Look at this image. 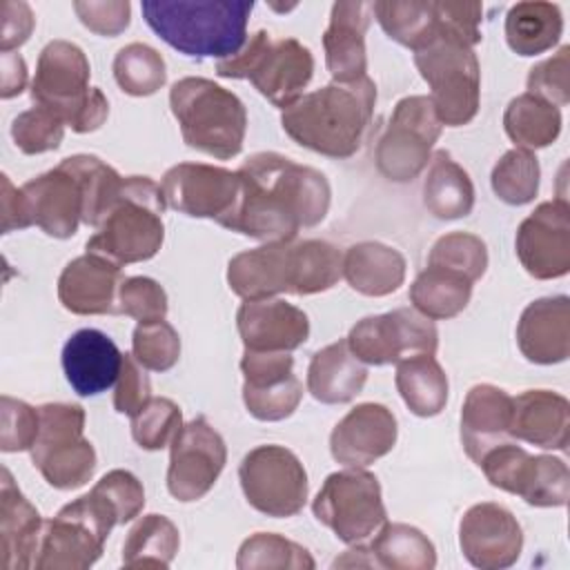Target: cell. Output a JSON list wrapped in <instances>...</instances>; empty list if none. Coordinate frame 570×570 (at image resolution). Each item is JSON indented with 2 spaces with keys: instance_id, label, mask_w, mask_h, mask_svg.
<instances>
[{
  "instance_id": "28",
  "label": "cell",
  "mask_w": 570,
  "mask_h": 570,
  "mask_svg": "<svg viewBox=\"0 0 570 570\" xmlns=\"http://www.w3.org/2000/svg\"><path fill=\"white\" fill-rule=\"evenodd\" d=\"M122 365V352L100 330L82 327L62 347V370L78 396H96L109 390Z\"/></svg>"
},
{
  "instance_id": "11",
  "label": "cell",
  "mask_w": 570,
  "mask_h": 570,
  "mask_svg": "<svg viewBox=\"0 0 570 570\" xmlns=\"http://www.w3.org/2000/svg\"><path fill=\"white\" fill-rule=\"evenodd\" d=\"M40 430L31 445V463L56 490H76L96 472V450L85 439V410L76 403L38 407Z\"/></svg>"
},
{
  "instance_id": "20",
  "label": "cell",
  "mask_w": 570,
  "mask_h": 570,
  "mask_svg": "<svg viewBox=\"0 0 570 570\" xmlns=\"http://www.w3.org/2000/svg\"><path fill=\"white\" fill-rule=\"evenodd\" d=\"M24 214L47 236L71 238L85 216V187L67 158L20 187Z\"/></svg>"
},
{
  "instance_id": "34",
  "label": "cell",
  "mask_w": 570,
  "mask_h": 570,
  "mask_svg": "<svg viewBox=\"0 0 570 570\" xmlns=\"http://www.w3.org/2000/svg\"><path fill=\"white\" fill-rule=\"evenodd\" d=\"M423 205L439 220L463 218L474 207L472 178L445 149H436L430 158L423 180Z\"/></svg>"
},
{
  "instance_id": "51",
  "label": "cell",
  "mask_w": 570,
  "mask_h": 570,
  "mask_svg": "<svg viewBox=\"0 0 570 570\" xmlns=\"http://www.w3.org/2000/svg\"><path fill=\"white\" fill-rule=\"evenodd\" d=\"M40 430L38 407L11 396L0 399V450L22 452L31 450Z\"/></svg>"
},
{
  "instance_id": "1",
  "label": "cell",
  "mask_w": 570,
  "mask_h": 570,
  "mask_svg": "<svg viewBox=\"0 0 570 570\" xmlns=\"http://www.w3.org/2000/svg\"><path fill=\"white\" fill-rule=\"evenodd\" d=\"M238 198L223 227L263 240L289 243L303 227L323 223L332 187L323 171L276 151L252 154L238 167Z\"/></svg>"
},
{
  "instance_id": "10",
  "label": "cell",
  "mask_w": 570,
  "mask_h": 570,
  "mask_svg": "<svg viewBox=\"0 0 570 570\" xmlns=\"http://www.w3.org/2000/svg\"><path fill=\"white\" fill-rule=\"evenodd\" d=\"M114 525H120L114 505L96 490L78 497L45 521L33 557L38 570H85L94 566Z\"/></svg>"
},
{
  "instance_id": "54",
  "label": "cell",
  "mask_w": 570,
  "mask_h": 570,
  "mask_svg": "<svg viewBox=\"0 0 570 570\" xmlns=\"http://www.w3.org/2000/svg\"><path fill=\"white\" fill-rule=\"evenodd\" d=\"M73 11L89 31L105 38L122 33L131 22V4L127 0L73 2Z\"/></svg>"
},
{
  "instance_id": "13",
  "label": "cell",
  "mask_w": 570,
  "mask_h": 570,
  "mask_svg": "<svg viewBox=\"0 0 570 570\" xmlns=\"http://www.w3.org/2000/svg\"><path fill=\"white\" fill-rule=\"evenodd\" d=\"M441 127L430 96L401 98L376 142V169L394 183L414 180L428 167Z\"/></svg>"
},
{
  "instance_id": "5",
  "label": "cell",
  "mask_w": 570,
  "mask_h": 570,
  "mask_svg": "<svg viewBox=\"0 0 570 570\" xmlns=\"http://www.w3.org/2000/svg\"><path fill=\"white\" fill-rule=\"evenodd\" d=\"M169 107L187 147L227 160L240 154L247 131L243 100L207 78L187 76L171 85Z\"/></svg>"
},
{
  "instance_id": "47",
  "label": "cell",
  "mask_w": 570,
  "mask_h": 570,
  "mask_svg": "<svg viewBox=\"0 0 570 570\" xmlns=\"http://www.w3.org/2000/svg\"><path fill=\"white\" fill-rule=\"evenodd\" d=\"M65 120L53 109L36 105L13 118L11 138L22 154L36 156L58 149L65 136Z\"/></svg>"
},
{
  "instance_id": "27",
  "label": "cell",
  "mask_w": 570,
  "mask_h": 570,
  "mask_svg": "<svg viewBox=\"0 0 570 570\" xmlns=\"http://www.w3.org/2000/svg\"><path fill=\"white\" fill-rule=\"evenodd\" d=\"M372 20L367 2H334L323 33L325 67L334 82H354L367 73L365 33Z\"/></svg>"
},
{
  "instance_id": "2",
  "label": "cell",
  "mask_w": 570,
  "mask_h": 570,
  "mask_svg": "<svg viewBox=\"0 0 570 570\" xmlns=\"http://www.w3.org/2000/svg\"><path fill=\"white\" fill-rule=\"evenodd\" d=\"M341 276V249L318 238L265 243L236 254L227 265V285L243 301L318 294L332 289Z\"/></svg>"
},
{
  "instance_id": "44",
  "label": "cell",
  "mask_w": 570,
  "mask_h": 570,
  "mask_svg": "<svg viewBox=\"0 0 570 570\" xmlns=\"http://www.w3.org/2000/svg\"><path fill=\"white\" fill-rule=\"evenodd\" d=\"M316 563L307 548L296 541H289L274 532H256L247 537L236 557L238 570L256 568H292V570H312Z\"/></svg>"
},
{
  "instance_id": "33",
  "label": "cell",
  "mask_w": 570,
  "mask_h": 570,
  "mask_svg": "<svg viewBox=\"0 0 570 570\" xmlns=\"http://www.w3.org/2000/svg\"><path fill=\"white\" fill-rule=\"evenodd\" d=\"M343 278L363 296H387L405 281V258L385 243L363 240L345 249Z\"/></svg>"
},
{
  "instance_id": "3",
  "label": "cell",
  "mask_w": 570,
  "mask_h": 570,
  "mask_svg": "<svg viewBox=\"0 0 570 570\" xmlns=\"http://www.w3.org/2000/svg\"><path fill=\"white\" fill-rule=\"evenodd\" d=\"M374 102L376 85L367 76L354 82H330L283 109L281 127L309 151L327 158H350L365 140Z\"/></svg>"
},
{
  "instance_id": "38",
  "label": "cell",
  "mask_w": 570,
  "mask_h": 570,
  "mask_svg": "<svg viewBox=\"0 0 570 570\" xmlns=\"http://www.w3.org/2000/svg\"><path fill=\"white\" fill-rule=\"evenodd\" d=\"M381 29L390 40L419 51L441 29L434 0H381L372 4Z\"/></svg>"
},
{
  "instance_id": "40",
  "label": "cell",
  "mask_w": 570,
  "mask_h": 570,
  "mask_svg": "<svg viewBox=\"0 0 570 570\" xmlns=\"http://www.w3.org/2000/svg\"><path fill=\"white\" fill-rule=\"evenodd\" d=\"M376 568L432 570L436 566L434 543L414 525L383 523L370 546Z\"/></svg>"
},
{
  "instance_id": "18",
  "label": "cell",
  "mask_w": 570,
  "mask_h": 570,
  "mask_svg": "<svg viewBox=\"0 0 570 570\" xmlns=\"http://www.w3.org/2000/svg\"><path fill=\"white\" fill-rule=\"evenodd\" d=\"M167 207L191 218H212L218 225L232 214L240 180L225 167L205 163H178L160 180Z\"/></svg>"
},
{
  "instance_id": "6",
  "label": "cell",
  "mask_w": 570,
  "mask_h": 570,
  "mask_svg": "<svg viewBox=\"0 0 570 570\" xmlns=\"http://www.w3.org/2000/svg\"><path fill=\"white\" fill-rule=\"evenodd\" d=\"M165 207L158 183L149 176H125L116 203L87 240V252L100 254L116 265L154 258L165 240Z\"/></svg>"
},
{
  "instance_id": "26",
  "label": "cell",
  "mask_w": 570,
  "mask_h": 570,
  "mask_svg": "<svg viewBox=\"0 0 570 570\" xmlns=\"http://www.w3.org/2000/svg\"><path fill=\"white\" fill-rule=\"evenodd\" d=\"M517 345L530 363H563L570 356V298L559 294L532 301L517 323Z\"/></svg>"
},
{
  "instance_id": "48",
  "label": "cell",
  "mask_w": 570,
  "mask_h": 570,
  "mask_svg": "<svg viewBox=\"0 0 570 570\" xmlns=\"http://www.w3.org/2000/svg\"><path fill=\"white\" fill-rule=\"evenodd\" d=\"M183 428L180 407L165 396H151L149 403L131 416V436L142 450H163Z\"/></svg>"
},
{
  "instance_id": "52",
  "label": "cell",
  "mask_w": 570,
  "mask_h": 570,
  "mask_svg": "<svg viewBox=\"0 0 570 570\" xmlns=\"http://www.w3.org/2000/svg\"><path fill=\"white\" fill-rule=\"evenodd\" d=\"M91 490L105 497L114 510L118 512L120 525L136 519L145 508V490L142 483L129 470H111L107 472Z\"/></svg>"
},
{
  "instance_id": "56",
  "label": "cell",
  "mask_w": 570,
  "mask_h": 570,
  "mask_svg": "<svg viewBox=\"0 0 570 570\" xmlns=\"http://www.w3.org/2000/svg\"><path fill=\"white\" fill-rule=\"evenodd\" d=\"M36 27L33 11L27 2H2V31H0V51L11 53L22 47Z\"/></svg>"
},
{
  "instance_id": "12",
  "label": "cell",
  "mask_w": 570,
  "mask_h": 570,
  "mask_svg": "<svg viewBox=\"0 0 570 570\" xmlns=\"http://www.w3.org/2000/svg\"><path fill=\"white\" fill-rule=\"evenodd\" d=\"M314 517L343 543H361L387 519L381 483L363 468L332 472L312 501Z\"/></svg>"
},
{
  "instance_id": "57",
  "label": "cell",
  "mask_w": 570,
  "mask_h": 570,
  "mask_svg": "<svg viewBox=\"0 0 570 570\" xmlns=\"http://www.w3.org/2000/svg\"><path fill=\"white\" fill-rule=\"evenodd\" d=\"M2 194H0V214H2V234H9L13 229H27L29 220L24 214V203L20 187H13L9 176L2 174Z\"/></svg>"
},
{
  "instance_id": "15",
  "label": "cell",
  "mask_w": 570,
  "mask_h": 570,
  "mask_svg": "<svg viewBox=\"0 0 570 570\" xmlns=\"http://www.w3.org/2000/svg\"><path fill=\"white\" fill-rule=\"evenodd\" d=\"M238 481L247 503L261 514L287 519L307 501V472L301 459L285 445H258L238 465Z\"/></svg>"
},
{
  "instance_id": "4",
  "label": "cell",
  "mask_w": 570,
  "mask_h": 570,
  "mask_svg": "<svg viewBox=\"0 0 570 570\" xmlns=\"http://www.w3.org/2000/svg\"><path fill=\"white\" fill-rule=\"evenodd\" d=\"M149 29L189 58H232L247 42L254 2L247 0H145Z\"/></svg>"
},
{
  "instance_id": "22",
  "label": "cell",
  "mask_w": 570,
  "mask_h": 570,
  "mask_svg": "<svg viewBox=\"0 0 570 570\" xmlns=\"http://www.w3.org/2000/svg\"><path fill=\"white\" fill-rule=\"evenodd\" d=\"M459 546L474 568L501 570L521 557L523 532L508 508L483 501L468 508L461 517Z\"/></svg>"
},
{
  "instance_id": "23",
  "label": "cell",
  "mask_w": 570,
  "mask_h": 570,
  "mask_svg": "<svg viewBox=\"0 0 570 570\" xmlns=\"http://www.w3.org/2000/svg\"><path fill=\"white\" fill-rule=\"evenodd\" d=\"M399 436L396 416L381 403L352 407L330 434L334 461L347 468H365L392 452Z\"/></svg>"
},
{
  "instance_id": "21",
  "label": "cell",
  "mask_w": 570,
  "mask_h": 570,
  "mask_svg": "<svg viewBox=\"0 0 570 570\" xmlns=\"http://www.w3.org/2000/svg\"><path fill=\"white\" fill-rule=\"evenodd\" d=\"M243 403L258 421H283L303 399V385L294 374L289 352L245 350L240 358Z\"/></svg>"
},
{
  "instance_id": "53",
  "label": "cell",
  "mask_w": 570,
  "mask_h": 570,
  "mask_svg": "<svg viewBox=\"0 0 570 570\" xmlns=\"http://www.w3.org/2000/svg\"><path fill=\"white\" fill-rule=\"evenodd\" d=\"M114 385V407L118 414L134 416L151 399V381L134 354H122L120 374Z\"/></svg>"
},
{
  "instance_id": "36",
  "label": "cell",
  "mask_w": 570,
  "mask_h": 570,
  "mask_svg": "<svg viewBox=\"0 0 570 570\" xmlns=\"http://www.w3.org/2000/svg\"><path fill=\"white\" fill-rule=\"evenodd\" d=\"M563 33V16L554 2H517L505 16L508 47L528 58L552 49Z\"/></svg>"
},
{
  "instance_id": "58",
  "label": "cell",
  "mask_w": 570,
  "mask_h": 570,
  "mask_svg": "<svg viewBox=\"0 0 570 570\" xmlns=\"http://www.w3.org/2000/svg\"><path fill=\"white\" fill-rule=\"evenodd\" d=\"M0 78H2L0 96L4 100L22 94V89L27 85V65L20 53L11 51V53L0 56Z\"/></svg>"
},
{
  "instance_id": "17",
  "label": "cell",
  "mask_w": 570,
  "mask_h": 570,
  "mask_svg": "<svg viewBox=\"0 0 570 570\" xmlns=\"http://www.w3.org/2000/svg\"><path fill=\"white\" fill-rule=\"evenodd\" d=\"M227 463L223 436L205 416L185 423L169 443L167 490L176 501L191 503L203 499Z\"/></svg>"
},
{
  "instance_id": "30",
  "label": "cell",
  "mask_w": 570,
  "mask_h": 570,
  "mask_svg": "<svg viewBox=\"0 0 570 570\" xmlns=\"http://www.w3.org/2000/svg\"><path fill=\"white\" fill-rule=\"evenodd\" d=\"M512 396L490 383L470 387L461 407V443L465 454L479 463L481 456L510 439Z\"/></svg>"
},
{
  "instance_id": "31",
  "label": "cell",
  "mask_w": 570,
  "mask_h": 570,
  "mask_svg": "<svg viewBox=\"0 0 570 570\" xmlns=\"http://www.w3.org/2000/svg\"><path fill=\"white\" fill-rule=\"evenodd\" d=\"M42 517L18 490L13 476L2 468L0 479V552L4 570L33 568V557L42 534Z\"/></svg>"
},
{
  "instance_id": "55",
  "label": "cell",
  "mask_w": 570,
  "mask_h": 570,
  "mask_svg": "<svg viewBox=\"0 0 570 570\" xmlns=\"http://www.w3.org/2000/svg\"><path fill=\"white\" fill-rule=\"evenodd\" d=\"M441 24L468 42L470 47L481 42V16L483 7L479 2H436Z\"/></svg>"
},
{
  "instance_id": "35",
  "label": "cell",
  "mask_w": 570,
  "mask_h": 570,
  "mask_svg": "<svg viewBox=\"0 0 570 570\" xmlns=\"http://www.w3.org/2000/svg\"><path fill=\"white\" fill-rule=\"evenodd\" d=\"M396 390L416 416H436L448 403V374L434 354H412L396 363Z\"/></svg>"
},
{
  "instance_id": "37",
  "label": "cell",
  "mask_w": 570,
  "mask_h": 570,
  "mask_svg": "<svg viewBox=\"0 0 570 570\" xmlns=\"http://www.w3.org/2000/svg\"><path fill=\"white\" fill-rule=\"evenodd\" d=\"M472 285L470 278L454 269L428 265L410 285V303L432 321H448L468 307Z\"/></svg>"
},
{
  "instance_id": "16",
  "label": "cell",
  "mask_w": 570,
  "mask_h": 570,
  "mask_svg": "<svg viewBox=\"0 0 570 570\" xmlns=\"http://www.w3.org/2000/svg\"><path fill=\"white\" fill-rule=\"evenodd\" d=\"M345 341L365 365H396L412 354H434L439 332L434 321L414 307H399L361 318Z\"/></svg>"
},
{
  "instance_id": "41",
  "label": "cell",
  "mask_w": 570,
  "mask_h": 570,
  "mask_svg": "<svg viewBox=\"0 0 570 570\" xmlns=\"http://www.w3.org/2000/svg\"><path fill=\"white\" fill-rule=\"evenodd\" d=\"M180 546L178 528L163 514H145L129 530L122 543V566L167 568Z\"/></svg>"
},
{
  "instance_id": "50",
  "label": "cell",
  "mask_w": 570,
  "mask_h": 570,
  "mask_svg": "<svg viewBox=\"0 0 570 570\" xmlns=\"http://www.w3.org/2000/svg\"><path fill=\"white\" fill-rule=\"evenodd\" d=\"M570 47L563 45L554 56L537 62L528 73V94L554 105L570 102Z\"/></svg>"
},
{
  "instance_id": "32",
  "label": "cell",
  "mask_w": 570,
  "mask_h": 570,
  "mask_svg": "<svg viewBox=\"0 0 570 570\" xmlns=\"http://www.w3.org/2000/svg\"><path fill=\"white\" fill-rule=\"evenodd\" d=\"M365 381L367 367L354 356L345 338L314 352L307 365V392L325 405L354 401Z\"/></svg>"
},
{
  "instance_id": "43",
  "label": "cell",
  "mask_w": 570,
  "mask_h": 570,
  "mask_svg": "<svg viewBox=\"0 0 570 570\" xmlns=\"http://www.w3.org/2000/svg\"><path fill=\"white\" fill-rule=\"evenodd\" d=\"M539 178L541 167L534 151L514 147L505 151L492 167L490 185L499 200L519 207L534 200L539 191Z\"/></svg>"
},
{
  "instance_id": "7",
  "label": "cell",
  "mask_w": 570,
  "mask_h": 570,
  "mask_svg": "<svg viewBox=\"0 0 570 570\" xmlns=\"http://www.w3.org/2000/svg\"><path fill=\"white\" fill-rule=\"evenodd\" d=\"M89 60L78 45L51 40L38 56L31 100L53 109L76 134L96 131L109 116V102L98 87H89Z\"/></svg>"
},
{
  "instance_id": "9",
  "label": "cell",
  "mask_w": 570,
  "mask_h": 570,
  "mask_svg": "<svg viewBox=\"0 0 570 570\" xmlns=\"http://www.w3.org/2000/svg\"><path fill=\"white\" fill-rule=\"evenodd\" d=\"M414 65L430 87V100L441 125L461 127L476 116L481 102V67L474 47L441 24L439 33L414 51Z\"/></svg>"
},
{
  "instance_id": "46",
  "label": "cell",
  "mask_w": 570,
  "mask_h": 570,
  "mask_svg": "<svg viewBox=\"0 0 570 570\" xmlns=\"http://www.w3.org/2000/svg\"><path fill=\"white\" fill-rule=\"evenodd\" d=\"M134 358L151 372H167L180 358V336L165 318L138 323L131 334Z\"/></svg>"
},
{
  "instance_id": "14",
  "label": "cell",
  "mask_w": 570,
  "mask_h": 570,
  "mask_svg": "<svg viewBox=\"0 0 570 570\" xmlns=\"http://www.w3.org/2000/svg\"><path fill=\"white\" fill-rule=\"evenodd\" d=\"M490 485L521 497L534 508H561L570 499V472L563 459L530 454L510 441L488 450L476 463Z\"/></svg>"
},
{
  "instance_id": "24",
  "label": "cell",
  "mask_w": 570,
  "mask_h": 570,
  "mask_svg": "<svg viewBox=\"0 0 570 570\" xmlns=\"http://www.w3.org/2000/svg\"><path fill=\"white\" fill-rule=\"evenodd\" d=\"M122 281L120 265L87 252L65 265L58 278V301L67 312L78 316L120 314L118 292Z\"/></svg>"
},
{
  "instance_id": "39",
  "label": "cell",
  "mask_w": 570,
  "mask_h": 570,
  "mask_svg": "<svg viewBox=\"0 0 570 570\" xmlns=\"http://www.w3.org/2000/svg\"><path fill=\"white\" fill-rule=\"evenodd\" d=\"M503 129L519 149H543L561 134V111L559 107L525 91L508 102Z\"/></svg>"
},
{
  "instance_id": "49",
  "label": "cell",
  "mask_w": 570,
  "mask_h": 570,
  "mask_svg": "<svg viewBox=\"0 0 570 570\" xmlns=\"http://www.w3.org/2000/svg\"><path fill=\"white\" fill-rule=\"evenodd\" d=\"M167 292L149 276H129L118 292V312L138 323L160 321L167 314Z\"/></svg>"
},
{
  "instance_id": "25",
  "label": "cell",
  "mask_w": 570,
  "mask_h": 570,
  "mask_svg": "<svg viewBox=\"0 0 570 570\" xmlns=\"http://www.w3.org/2000/svg\"><path fill=\"white\" fill-rule=\"evenodd\" d=\"M236 327L245 350L294 352L309 336V318L283 298H254L240 303Z\"/></svg>"
},
{
  "instance_id": "42",
  "label": "cell",
  "mask_w": 570,
  "mask_h": 570,
  "mask_svg": "<svg viewBox=\"0 0 570 570\" xmlns=\"http://www.w3.org/2000/svg\"><path fill=\"white\" fill-rule=\"evenodd\" d=\"M111 69L118 87L136 98L151 96L167 82L165 58L145 42H129L118 49Z\"/></svg>"
},
{
  "instance_id": "19",
  "label": "cell",
  "mask_w": 570,
  "mask_h": 570,
  "mask_svg": "<svg viewBox=\"0 0 570 570\" xmlns=\"http://www.w3.org/2000/svg\"><path fill=\"white\" fill-rule=\"evenodd\" d=\"M523 269L539 281L561 278L570 272V207L566 198L539 203L521 220L514 238Z\"/></svg>"
},
{
  "instance_id": "29",
  "label": "cell",
  "mask_w": 570,
  "mask_h": 570,
  "mask_svg": "<svg viewBox=\"0 0 570 570\" xmlns=\"http://www.w3.org/2000/svg\"><path fill=\"white\" fill-rule=\"evenodd\" d=\"M510 439L541 450H566L570 443V403L552 390H525L512 399Z\"/></svg>"
},
{
  "instance_id": "8",
  "label": "cell",
  "mask_w": 570,
  "mask_h": 570,
  "mask_svg": "<svg viewBox=\"0 0 570 570\" xmlns=\"http://www.w3.org/2000/svg\"><path fill=\"white\" fill-rule=\"evenodd\" d=\"M220 78L249 80L254 89L274 107L294 105L314 76V56L296 38H276L261 29L247 38L245 47L216 62Z\"/></svg>"
},
{
  "instance_id": "45",
  "label": "cell",
  "mask_w": 570,
  "mask_h": 570,
  "mask_svg": "<svg viewBox=\"0 0 570 570\" xmlns=\"http://www.w3.org/2000/svg\"><path fill=\"white\" fill-rule=\"evenodd\" d=\"M428 265L454 269L472 283H476L488 269V247L474 234L450 232L432 245L428 254Z\"/></svg>"
}]
</instances>
